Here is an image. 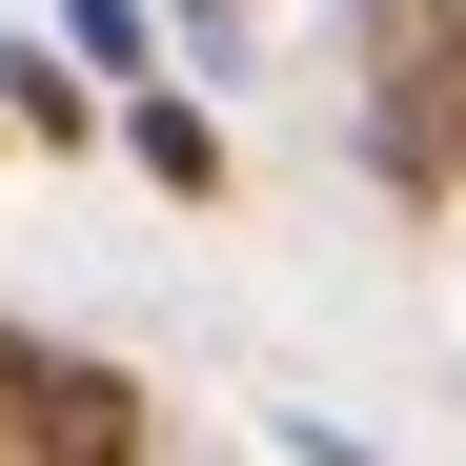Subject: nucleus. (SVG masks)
I'll use <instances>...</instances> for the list:
<instances>
[{
  "label": "nucleus",
  "mask_w": 466,
  "mask_h": 466,
  "mask_svg": "<svg viewBox=\"0 0 466 466\" xmlns=\"http://www.w3.org/2000/svg\"><path fill=\"white\" fill-rule=\"evenodd\" d=\"M284 446H304V466H385V446H345V426H284Z\"/></svg>",
  "instance_id": "6"
},
{
  "label": "nucleus",
  "mask_w": 466,
  "mask_h": 466,
  "mask_svg": "<svg viewBox=\"0 0 466 466\" xmlns=\"http://www.w3.org/2000/svg\"><path fill=\"white\" fill-rule=\"evenodd\" d=\"M122 163L163 183V203H223V122H203L183 82H122Z\"/></svg>",
  "instance_id": "3"
},
{
  "label": "nucleus",
  "mask_w": 466,
  "mask_h": 466,
  "mask_svg": "<svg viewBox=\"0 0 466 466\" xmlns=\"http://www.w3.org/2000/svg\"><path fill=\"white\" fill-rule=\"evenodd\" d=\"M345 41H365V163L446 203L466 183V0H345Z\"/></svg>",
  "instance_id": "1"
},
{
  "label": "nucleus",
  "mask_w": 466,
  "mask_h": 466,
  "mask_svg": "<svg viewBox=\"0 0 466 466\" xmlns=\"http://www.w3.org/2000/svg\"><path fill=\"white\" fill-rule=\"evenodd\" d=\"M142 426H163V406H142L102 345H41L21 406H0V466H142Z\"/></svg>",
  "instance_id": "2"
},
{
  "label": "nucleus",
  "mask_w": 466,
  "mask_h": 466,
  "mask_svg": "<svg viewBox=\"0 0 466 466\" xmlns=\"http://www.w3.org/2000/svg\"><path fill=\"white\" fill-rule=\"evenodd\" d=\"M142 21H183V61H203V82L244 61V0H142Z\"/></svg>",
  "instance_id": "5"
},
{
  "label": "nucleus",
  "mask_w": 466,
  "mask_h": 466,
  "mask_svg": "<svg viewBox=\"0 0 466 466\" xmlns=\"http://www.w3.org/2000/svg\"><path fill=\"white\" fill-rule=\"evenodd\" d=\"M21 365H41V325H0V406H21Z\"/></svg>",
  "instance_id": "7"
},
{
  "label": "nucleus",
  "mask_w": 466,
  "mask_h": 466,
  "mask_svg": "<svg viewBox=\"0 0 466 466\" xmlns=\"http://www.w3.org/2000/svg\"><path fill=\"white\" fill-rule=\"evenodd\" d=\"M61 21H82V61H102V82H163V21H142V0H61Z\"/></svg>",
  "instance_id": "4"
}]
</instances>
